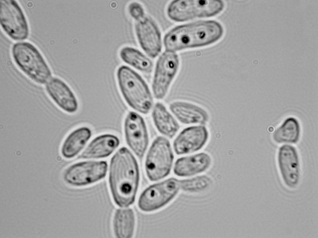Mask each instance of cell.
Segmentation results:
<instances>
[{"instance_id": "7a4b0ae2", "label": "cell", "mask_w": 318, "mask_h": 238, "mask_svg": "<svg viewBox=\"0 0 318 238\" xmlns=\"http://www.w3.org/2000/svg\"><path fill=\"white\" fill-rule=\"evenodd\" d=\"M222 24L213 20H204L177 25L165 34L164 43L166 50L176 52L204 47L213 44L223 37Z\"/></svg>"}, {"instance_id": "7c38bea8", "label": "cell", "mask_w": 318, "mask_h": 238, "mask_svg": "<svg viewBox=\"0 0 318 238\" xmlns=\"http://www.w3.org/2000/svg\"><path fill=\"white\" fill-rule=\"evenodd\" d=\"M277 162L281 178L287 186H296L300 180V160L298 152L291 145H282L279 148Z\"/></svg>"}, {"instance_id": "5b68a950", "label": "cell", "mask_w": 318, "mask_h": 238, "mask_svg": "<svg viewBox=\"0 0 318 238\" xmlns=\"http://www.w3.org/2000/svg\"><path fill=\"white\" fill-rule=\"evenodd\" d=\"M225 6L220 0H173L168 5L166 13L171 20L183 21L215 16Z\"/></svg>"}, {"instance_id": "2e32d148", "label": "cell", "mask_w": 318, "mask_h": 238, "mask_svg": "<svg viewBox=\"0 0 318 238\" xmlns=\"http://www.w3.org/2000/svg\"><path fill=\"white\" fill-rule=\"evenodd\" d=\"M212 159L207 153L201 152L181 157L175 162L173 171L181 177H192L207 171L211 167Z\"/></svg>"}, {"instance_id": "603a6c76", "label": "cell", "mask_w": 318, "mask_h": 238, "mask_svg": "<svg viewBox=\"0 0 318 238\" xmlns=\"http://www.w3.org/2000/svg\"><path fill=\"white\" fill-rule=\"evenodd\" d=\"M119 56L124 63L144 72H150L153 63L150 59L137 49L125 46L119 52Z\"/></svg>"}, {"instance_id": "3957f363", "label": "cell", "mask_w": 318, "mask_h": 238, "mask_svg": "<svg viewBox=\"0 0 318 238\" xmlns=\"http://www.w3.org/2000/svg\"><path fill=\"white\" fill-rule=\"evenodd\" d=\"M118 87L127 104L143 114L148 113L153 105V99L147 84L141 77L129 67L120 65L116 72Z\"/></svg>"}, {"instance_id": "d6986e66", "label": "cell", "mask_w": 318, "mask_h": 238, "mask_svg": "<svg viewBox=\"0 0 318 238\" xmlns=\"http://www.w3.org/2000/svg\"><path fill=\"white\" fill-rule=\"evenodd\" d=\"M91 135L92 131L87 127L82 126L73 130L62 143L60 148L62 156L67 159L76 157L85 146Z\"/></svg>"}, {"instance_id": "ffe728a7", "label": "cell", "mask_w": 318, "mask_h": 238, "mask_svg": "<svg viewBox=\"0 0 318 238\" xmlns=\"http://www.w3.org/2000/svg\"><path fill=\"white\" fill-rule=\"evenodd\" d=\"M301 132L298 120L294 117H289L273 132L272 138L274 142L277 144H294L299 142Z\"/></svg>"}, {"instance_id": "8992f818", "label": "cell", "mask_w": 318, "mask_h": 238, "mask_svg": "<svg viewBox=\"0 0 318 238\" xmlns=\"http://www.w3.org/2000/svg\"><path fill=\"white\" fill-rule=\"evenodd\" d=\"M173 159L168 141L163 137L156 138L148 152L145 160V170L149 179L156 181L167 176L171 170Z\"/></svg>"}, {"instance_id": "8fae6325", "label": "cell", "mask_w": 318, "mask_h": 238, "mask_svg": "<svg viewBox=\"0 0 318 238\" xmlns=\"http://www.w3.org/2000/svg\"><path fill=\"white\" fill-rule=\"evenodd\" d=\"M123 128L127 145L138 157H142L149 141L148 133L143 119L136 113L129 112L124 119Z\"/></svg>"}, {"instance_id": "ba28073f", "label": "cell", "mask_w": 318, "mask_h": 238, "mask_svg": "<svg viewBox=\"0 0 318 238\" xmlns=\"http://www.w3.org/2000/svg\"><path fill=\"white\" fill-rule=\"evenodd\" d=\"M107 168V163L104 161H82L67 168L64 172L63 178L65 182L71 186H84L103 178L106 174Z\"/></svg>"}, {"instance_id": "d4e9b609", "label": "cell", "mask_w": 318, "mask_h": 238, "mask_svg": "<svg viewBox=\"0 0 318 238\" xmlns=\"http://www.w3.org/2000/svg\"><path fill=\"white\" fill-rule=\"evenodd\" d=\"M127 11L129 15L135 21L140 20L145 16L143 7L137 2H130L128 5Z\"/></svg>"}, {"instance_id": "30bf717a", "label": "cell", "mask_w": 318, "mask_h": 238, "mask_svg": "<svg viewBox=\"0 0 318 238\" xmlns=\"http://www.w3.org/2000/svg\"><path fill=\"white\" fill-rule=\"evenodd\" d=\"M179 58L176 52L166 50L160 55L156 65L152 83L154 96L164 98L178 71Z\"/></svg>"}, {"instance_id": "44dd1931", "label": "cell", "mask_w": 318, "mask_h": 238, "mask_svg": "<svg viewBox=\"0 0 318 238\" xmlns=\"http://www.w3.org/2000/svg\"><path fill=\"white\" fill-rule=\"evenodd\" d=\"M136 219L133 210L130 208H122L115 212L112 226L115 236L118 238H130L133 236Z\"/></svg>"}, {"instance_id": "9a60e30c", "label": "cell", "mask_w": 318, "mask_h": 238, "mask_svg": "<svg viewBox=\"0 0 318 238\" xmlns=\"http://www.w3.org/2000/svg\"><path fill=\"white\" fill-rule=\"evenodd\" d=\"M209 137V131L205 126H191L183 130L177 136L174 141L173 149L178 155L194 153L205 146Z\"/></svg>"}, {"instance_id": "7402d4cb", "label": "cell", "mask_w": 318, "mask_h": 238, "mask_svg": "<svg viewBox=\"0 0 318 238\" xmlns=\"http://www.w3.org/2000/svg\"><path fill=\"white\" fill-rule=\"evenodd\" d=\"M152 117L157 129L166 137H173L179 129V125L176 120L161 103H157L155 105Z\"/></svg>"}, {"instance_id": "277c9868", "label": "cell", "mask_w": 318, "mask_h": 238, "mask_svg": "<svg viewBox=\"0 0 318 238\" xmlns=\"http://www.w3.org/2000/svg\"><path fill=\"white\" fill-rule=\"evenodd\" d=\"M11 53L16 66L35 83L44 85L52 77V71L46 60L32 43L25 41L15 43Z\"/></svg>"}, {"instance_id": "52a82bcc", "label": "cell", "mask_w": 318, "mask_h": 238, "mask_svg": "<svg viewBox=\"0 0 318 238\" xmlns=\"http://www.w3.org/2000/svg\"><path fill=\"white\" fill-rule=\"evenodd\" d=\"M0 23L5 33L15 40L28 36V22L22 8L15 0H0Z\"/></svg>"}, {"instance_id": "e0dca14e", "label": "cell", "mask_w": 318, "mask_h": 238, "mask_svg": "<svg viewBox=\"0 0 318 238\" xmlns=\"http://www.w3.org/2000/svg\"><path fill=\"white\" fill-rule=\"evenodd\" d=\"M120 140L116 135L110 133L100 135L88 145L81 153V158L97 159L108 157L118 148Z\"/></svg>"}, {"instance_id": "ac0fdd59", "label": "cell", "mask_w": 318, "mask_h": 238, "mask_svg": "<svg viewBox=\"0 0 318 238\" xmlns=\"http://www.w3.org/2000/svg\"><path fill=\"white\" fill-rule=\"evenodd\" d=\"M170 109L177 119L183 124H203L209 119L208 114L205 110L191 103L174 102L170 104Z\"/></svg>"}, {"instance_id": "5bb4252c", "label": "cell", "mask_w": 318, "mask_h": 238, "mask_svg": "<svg viewBox=\"0 0 318 238\" xmlns=\"http://www.w3.org/2000/svg\"><path fill=\"white\" fill-rule=\"evenodd\" d=\"M134 29L139 44L146 53L152 57L158 55L162 48L161 36L153 19L145 15L135 21Z\"/></svg>"}, {"instance_id": "9c48e42d", "label": "cell", "mask_w": 318, "mask_h": 238, "mask_svg": "<svg viewBox=\"0 0 318 238\" xmlns=\"http://www.w3.org/2000/svg\"><path fill=\"white\" fill-rule=\"evenodd\" d=\"M180 190V180L173 178L152 185L140 195L138 207L146 212L157 210L170 202Z\"/></svg>"}, {"instance_id": "4fadbf2b", "label": "cell", "mask_w": 318, "mask_h": 238, "mask_svg": "<svg viewBox=\"0 0 318 238\" xmlns=\"http://www.w3.org/2000/svg\"><path fill=\"white\" fill-rule=\"evenodd\" d=\"M44 86L47 94L58 108L69 114L77 111L79 108L77 98L70 87L63 79L52 76Z\"/></svg>"}, {"instance_id": "6da1fadb", "label": "cell", "mask_w": 318, "mask_h": 238, "mask_svg": "<svg viewBox=\"0 0 318 238\" xmlns=\"http://www.w3.org/2000/svg\"><path fill=\"white\" fill-rule=\"evenodd\" d=\"M139 181L136 160L125 147L119 148L110 162L108 181L111 193L115 203L127 207L134 202Z\"/></svg>"}, {"instance_id": "cb8c5ba5", "label": "cell", "mask_w": 318, "mask_h": 238, "mask_svg": "<svg viewBox=\"0 0 318 238\" xmlns=\"http://www.w3.org/2000/svg\"><path fill=\"white\" fill-rule=\"evenodd\" d=\"M213 182L210 176L198 175L187 179L180 180V189L187 192L200 194L209 190Z\"/></svg>"}]
</instances>
